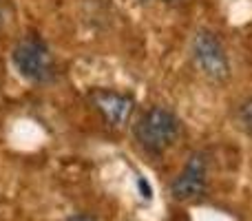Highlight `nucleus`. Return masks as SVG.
I'll use <instances>...</instances> for the list:
<instances>
[{"label":"nucleus","mask_w":252,"mask_h":221,"mask_svg":"<svg viewBox=\"0 0 252 221\" xmlns=\"http://www.w3.org/2000/svg\"><path fill=\"white\" fill-rule=\"evenodd\" d=\"M179 130L182 124L173 111L166 106H151L135 124V139L148 155H161L177 142Z\"/></svg>","instance_id":"nucleus-1"},{"label":"nucleus","mask_w":252,"mask_h":221,"mask_svg":"<svg viewBox=\"0 0 252 221\" xmlns=\"http://www.w3.org/2000/svg\"><path fill=\"white\" fill-rule=\"evenodd\" d=\"M190 56L195 66L206 80L215 84H223L230 78V58L221 40L208 29H199L192 38Z\"/></svg>","instance_id":"nucleus-2"},{"label":"nucleus","mask_w":252,"mask_h":221,"mask_svg":"<svg viewBox=\"0 0 252 221\" xmlns=\"http://www.w3.org/2000/svg\"><path fill=\"white\" fill-rule=\"evenodd\" d=\"M13 64L31 82H51L56 78V58L42 38L29 33L13 49Z\"/></svg>","instance_id":"nucleus-3"},{"label":"nucleus","mask_w":252,"mask_h":221,"mask_svg":"<svg viewBox=\"0 0 252 221\" xmlns=\"http://www.w3.org/2000/svg\"><path fill=\"white\" fill-rule=\"evenodd\" d=\"M206 182H208V159L204 153H192L170 184V195L177 201H195L206 192Z\"/></svg>","instance_id":"nucleus-4"},{"label":"nucleus","mask_w":252,"mask_h":221,"mask_svg":"<svg viewBox=\"0 0 252 221\" xmlns=\"http://www.w3.org/2000/svg\"><path fill=\"white\" fill-rule=\"evenodd\" d=\"M89 102L95 106V111L113 128H122L124 124H128L130 115L135 111V100L128 93L111 91V89H93L89 93Z\"/></svg>","instance_id":"nucleus-5"},{"label":"nucleus","mask_w":252,"mask_h":221,"mask_svg":"<svg viewBox=\"0 0 252 221\" xmlns=\"http://www.w3.org/2000/svg\"><path fill=\"white\" fill-rule=\"evenodd\" d=\"M237 124H239L248 135H252V97L244 100L239 106H237Z\"/></svg>","instance_id":"nucleus-6"},{"label":"nucleus","mask_w":252,"mask_h":221,"mask_svg":"<svg viewBox=\"0 0 252 221\" xmlns=\"http://www.w3.org/2000/svg\"><path fill=\"white\" fill-rule=\"evenodd\" d=\"M69 221H97V217H93V215H89V213H78V215H73V217H69Z\"/></svg>","instance_id":"nucleus-7"},{"label":"nucleus","mask_w":252,"mask_h":221,"mask_svg":"<svg viewBox=\"0 0 252 221\" xmlns=\"http://www.w3.org/2000/svg\"><path fill=\"white\" fill-rule=\"evenodd\" d=\"M142 2H148V0H142Z\"/></svg>","instance_id":"nucleus-8"}]
</instances>
